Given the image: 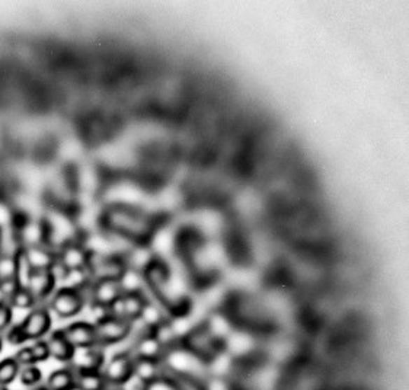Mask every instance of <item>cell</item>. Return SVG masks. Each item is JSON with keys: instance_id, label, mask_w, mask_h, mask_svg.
<instances>
[{"instance_id": "14", "label": "cell", "mask_w": 409, "mask_h": 390, "mask_svg": "<svg viewBox=\"0 0 409 390\" xmlns=\"http://www.w3.org/2000/svg\"><path fill=\"white\" fill-rule=\"evenodd\" d=\"M24 252L34 271H44L51 267V264L57 259V252L46 245L24 248Z\"/></svg>"}, {"instance_id": "32", "label": "cell", "mask_w": 409, "mask_h": 390, "mask_svg": "<svg viewBox=\"0 0 409 390\" xmlns=\"http://www.w3.org/2000/svg\"><path fill=\"white\" fill-rule=\"evenodd\" d=\"M2 351H4V338L0 337V352H2Z\"/></svg>"}, {"instance_id": "5", "label": "cell", "mask_w": 409, "mask_h": 390, "mask_svg": "<svg viewBox=\"0 0 409 390\" xmlns=\"http://www.w3.org/2000/svg\"><path fill=\"white\" fill-rule=\"evenodd\" d=\"M86 302L79 290L62 287L55 290L51 295L50 309L57 314L62 319H70L78 316V314L83 310Z\"/></svg>"}, {"instance_id": "3", "label": "cell", "mask_w": 409, "mask_h": 390, "mask_svg": "<svg viewBox=\"0 0 409 390\" xmlns=\"http://www.w3.org/2000/svg\"><path fill=\"white\" fill-rule=\"evenodd\" d=\"M136 357L133 352H118L105 361L102 367V375L109 386L121 387L134 376Z\"/></svg>"}, {"instance_id": "18", "label": "cell", "mask_w": 409, "mask_h": 390, "mask_svg": "<svg viewBox=\"0 0 409 390\" xmlns=\"http://www.w3.org/2000/svg\"><path fill=\"white\" fill-rule=\"evenodd\" d=\"M120 287L123 294H132V293H141L144 283V277L143 272L127 268L123 275L120 277Z\"/></svg>"}, {"instance_id": "6", "label": "cell", "mask_w": 409, "mask_h": 390, "mask_svg": "<svg viewBox=\"0 0 409 390\" xmlns=\"http://www.w3.org/2000/svg\"><path fill=\"white\" fill-rule=\"evenodd\" d=\"M20 328L24 333L27 341H39L43 340L51 329L53 319L51 313L47 307H34L21 321Z\"/></svg>"}, {"instance_id": "1", "label": "cell", "mask_w": 409, "mask_h": 390, "mask_svg": "<svg viewBox=\"0 0 409 390\" xmlns=\"http://www.w3.org/2000/svg\"><path fill=\"white\" fill-rule=\"evenodd\" d=\"M160 361L168 377H194L198 380L207 377L206 361L198 358L181 342L166 349Z\"/></svg>"}, {"instance_id": "12", "label": "cell", "mask_w": 409, "mask_h": 390, "mask_svg": "<svg viewBox=\"0 0 409 390\" xmlns=\"http://www.w3.org/2000/svg\"><path fill=\"white\" fill-rule=\"evenodd\" d=\"M55 286L57 284H55V281L53 280V277L48 272V270L34 271L28 284V290L34 295L35 302L39 303V302L46 300L47 297L53 295V293L55 291Z\"/></svg>"}, {"instance_id": "15", "label": "cell", "mask_w": 409, "mask_h": 390, "mask_svg": "<svg viewBox=\"0 0 409 390\" xmlns=\"http://www.w3.org/2000/svg\"><path fill=\"white\" fill-rule=\"evenodd\" d=\"M50 390H76V371L71 367L53 371L47 379Z\"/></svg>"}, {"instance_id": "24", "label": "cell", "mask_w": 409, "mask_h": 390, "mask_svg": "<svg viewBox=\"0 0 409 390\" xmlns=\"http://www.w3.org/2000/svg\"><path fill=\"white\" fill-rule=\"evenodd\" d=\"M15 256L2 255L0 256V283L6 280H15Z\"/></svg>"}, {"instance_id": "9", "label": "cell", "mask_w": 409, "mask_h": 390, "mask_svg": "<svg viewBox=\"0 0 409 390\" xmlns=\"http://www.w3.org/2000/svg\"><path fill=\"white\" fill-rule=\"evenodd\" d=\"M123 295L120 283L117 280H101L92 283L90 305H97L109 309Z\"/></svg>"}, {"instance_id": "8", "label": "cell", "mask_w": 409, "mask_h": 390, "mask_svg": "<svg viewBox=\"0 0 409 390\" xmlns=\"http://www.w3.org/2000/svg\"><path fill=\"white\" fill-rule=\"evenodd\" d=\"M89 252L83 246L82 240H73L63 245L57 252V259L69 271L86 270Z\"/></svg>"}, {"instance_id": "20", "label": "cell", "mask_w": 409, "mask_h": 390, "mask_svg": "<svg viewBox=\"0 0 409 390\" xmlns=\"http://www.w3.org/2000/svg\"><path fill=\"white\" fill-rule=\"evenodd\" d=\"M21 365L13 357H8L0 361V386H9L20 377Z\"/></svg>"}, {"instance_id": "30", "label": "cell", "mask_w": 409, "mask_h": 390, "mask_svg": "<svg viewBox=\"0 0 409 390\" xmlns=\"http://www.w3.org/2000/svg\"><path fill=\"white\" fill-rule=\"evenodd\" d=\"M6 341L11 344V345H22L24 342H27L25 337H24V333L20 328V325H12L8 330H6Z\"/></svg>"}, {"instance_id": "17", "label": "cell", "mask_w": 409, "mask_h": 390, "mask_svg": "<svg viewBox=\"0 0 409 390\" xmlns=\"http://www.w3.org/2000/svg\"><path fill=\"white\" fill-rule=\"evenodd\" d=\"M137 321H140L144 325V328L148 330H155L158 326H160L162 323L166 322L163 309L158 307L156 305H153L152 302H148V300H146Z\"/></svg>"}, {"instance_id": "10", "label": "cell", "mask_w": 409, "mask_h": 390, "mask_svg": "<svg viewBox=\"0 0 409 390\" xmlns=\"http://www.w3.org/2000/svg\"><path fill=\"white\" fill-rule=\"evenodd\" d=\"M163 352V345L158 341L152 330H147L140 335L133 348V356L143 360H162Z\"/></svg>"}, {"instance_id": "22", "label": "cell", "mask_w": 409, "mask_h": 390, "mask_svg": "<svg viewBox=\"0 0 409 390\" xmlns=\"http://www.w3.org/2000/svg\"><path fill=\"white\" fill-rule=\"evenodd\" d=\"M20 380L27 387H35V386H39L40 382L43 380V371L36 367V364L21 367Z\"/></svg>"}, {"instance_id": "21", "label": "cell", "mask_w": 409, "mask_h": 390, "mask_svg": "<svg viewBox=\"0 0 409 390\" xmlns=\"http://www.w3.org/2000/svg\"><path fill=\"white\" fill-rule=\"evenodd\" d=\"M9 305L12 306V309H20V310H32L36 305L34 295L31 294V291L28 288H22L20 287L18 288L13 295L11 297Z\"/></svg>"}, {"instance_id": "34", "label": "cell", "mask_w": 409, "mask_h": 390, "mask_svg": "<svg viewBox=\"0 0 409 390\" xmlns=\"http://www.w3.org/2000/svg\"><path fill=\"white\" fill-rule=\"evenodd\" d=\"M116 390H123V389L121 387H116Z\"/></svg>"}, {"instance_id": "26", "label": "cell", "mask_w": 409, "mask_h": 390, "mask_svg": "<svg viewBox=\"0 0 409 390\" xmlns=\"http://www.w3.org/2000/svg\"><path fill=\"white\" fill-rule=\"evenodd\" d=\"M13 309L8 302H0V333L6 332L12 326Z\"/></svg>"}, {"instance_id": "27", "label": "cell", "mask_w": 409, "mask_h": 390, "mask_svg": "<svg viewBox=\"0 0 409 390\" xmlns=\"http://www.w3.org/2000/svg\"><path fill=\"white\" fill-rule=\"evenodd\" d=\"M31 349H32V352H34V357H35V361H36V363H43V361H47L48 358H51L48 344H47V341H44V340L35 341V342L31 345Z\"/></svg>"}, {"instance_id": "7", "label": "cell", "mask_w": 409, "mask_h": 390, "mask_svg": "<svg viewBox=\"0 0 409 390\" xmlns=\"http://www.w3.org/2000/svg\"><path fill=\"white\" fill-rule=\"evenodd\" d=\"M63 332L66 338L69 340V342L74 347V349L99 347L95 323H90L86 321L73 322L69 326H66Z\"/></svg>"}, {"instance_id": "33", "label": "cell", "mask_w": 409, "mask_h": 390, "mask_svg": "<svg viewBox=\"0 0 409 390\" xmlns=\"http://www.w3.org/2000/svg\"><path fill=\"white\" fill-rule=\"evenodd\" d=\"M0 390H9L8 386H0Z\"/></svg>"}, {"instance_id": "16", "label": "cell", "mask_w": 409, "mask_h": 390, "mask_svg": "<svg viewBox=\"0 0 409 390\" xmlns=\"http://www.w3.org/2000/svg\"><path fill=\"white\" fill-rule=\"evenodd\" d=\"M102 371H76V390H108Z\"/></svg>"}, {"instance_id": "23", "label": "cell", "mask_w": 409, "mask_h": 390, "mask_svg": "<svg viewBox=\"0 0 409 390\" xmlns=\"http://www.w3.org/2000/svg\"><path fill=\"white\" fill-rule=\"evenodd\" d=\"M204 390H237L235 382L226 377H213L207 376L202 380Z\"/></svg>"}, {"instance_id": "4", "label": "cell", "mask_w": 409, "mask_h": 390, "mask_svg": "<svg viewBox=\"0 0 409 390\" xmlns=\"http://www.w3.org/2000/svg\"><path fill=\"white\" fill-rule=\"evenodd\" d=\"M181 344L206 363L213 356H216L219 351H221V344L210 335L209 330L202 326V323L193 328L188 332V335L181 341Z\"/></svg>"}, {"instance_id": "25", "label": "cell", "mask_w": 409, "mask_h": 390, "mask_svg": "<svg viewBox=\"0 0 409 390\" xmlns=\"http://www.w3.org/2000/svg\"><path fill=\"white\" fill-rule=\"evenodd\" d=\"M169 379L172 380L175 390H204L202 380L194 377H169Z\"/></svg>"}, {"instance_id": "19", "label": "cell", "mask_w": 409, "mask_h": 390, "mask_svg": "<svg viewBox=\"0 0 409 390\" xmlns=\"http://www.w3.org/2000/svg\"><path fill=\"white\" fill-rule=\"evenodd\" d=\"M15 281L18 283V286L22 287V288H28L29 280L34 274V270L28 261V258L24 252V249H21L15 255Z\"/></svg>"}, {"instance_id": "11", "label": "cell", "mask_w": 409, "mask_h": 390, "mask_svg": "<svg viewBox=\"0 0 409 390\" xmlns=\"http://www.w3.org/2000/svg\"><path fill=\"white\" fill-rule=\"evenodd\" d=\"M47 344L50 348L51 358L57 360L60 363H71L76 349H74V347L66 338L63 329L51 332L47 340Z\"/></svg>"}, {"instance_id": "35", "label": "cell", "mask_w": 409, "mask_h": 390, "mask_svg": "<svg viewBox=\"0 0 409 390\" xmlns=\"http://www.w3.org/2000/svg\"><path fill=\"white\" fill-rule=\"evenodd\" d=\"M0 256H2V249H0Z\"/></svg>"}, {"instance_id": "31", "label": "cell", "mask_w": 409, "mask_h": 390, "mask_svg": "<svg viewBox=\"0 0 409 390\" xmlns=\"http://www.w3.org/2000/svg\"><path fill=\"white\" fill-rule=\"evenodd\" d=\"M31 390H50L47 387V384H43V386H35V387H31Z\"/></svg>"}, {"instance_id": "13", "label": "cell", "mask_w": 409, "mask_h": 390, "mask_svg": "<svg viewBox=\"0 0 409 390\" xmlns=\"http://www.w3.org/2000/svg\"><path fill=\"white\" fill-rule=\"evenodd\" d=\"M134 376H137L141 382H144L147 386L160 380L166 376L165 367L160 360H143L136 358L134 364Z\"/></svg>"}, {"instance_id": "28", "label": "cell", "mask_w": 409, "mask_h": 390, "mask_svg": "<svg viewBox=\"0 0 409 390\" xmlns=\"http://www.w3.org/2000/svg\"><path fill=\"white\" fill-rule=\"evenodd\" d=\"M16 363L20 364L21 367H27V365H35V357H34V352L31 349V347H22L20 351L16 352L15 357Z\"/></svg>"}, {"instance_id": "29", "label": "cell", "mask_w": 409, "mask_h": 390, "mask_svg": "<svg viewBox=\"0 0 409 390\" xmlns=\"http://www.w3.org/2000/svg\"><path fill=\"white\" fill-rule=\"evenodd\" d=\"M48 272L51 274L55 284H59V283L63 284V281L66 280V277L69 274V270L59 261V259H55V261L51 264V267L48 268Z\"/></svg>"}, {"instance_id": "2", "label": "cell", "mask_w": 409, "mask_h": 390, "mask_svg": "<svg viewBox=\"0 0 409 390\" xmlns=\"http://www.w3.org/2000/svg\"><path fill=\"white\" fill-rule=\"evenodd\" d=\"M98 345L101 348L124 342L133 332V322L117 316H105L95 323Z\"/></svg>"}]
</instances>
